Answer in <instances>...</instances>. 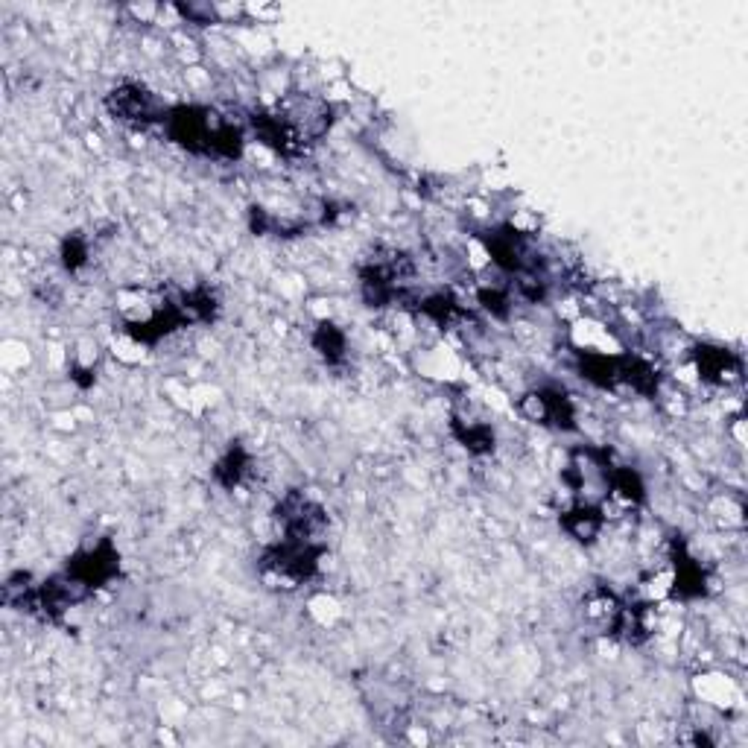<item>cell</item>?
Segmentation results:
<instances>
[{
  "instance_id": "cell-1",
  "label": "cell",
  "mask_w": 748,
  "mask_h": 748,
  "mask_svg": "<svg viewBox=\"0 0 748 748\" xmlns=\"http://www.w3.org/2000/svg\"><path fill=\"white\" fill-rule=\"evenodd\" d=\"M117 550H114L109 541H100L94 547H85L79 550L74 559L68 561V576L79 582L88 594H94V588L106 585L117 573Z\"/></svg>"
},
{
  "instance_id": "cell-5",
  "label": "cell",
  "mask_w": 748,
  "mask_h": 748,
  "mask_svg": "<svg viewBox=\"0 0 748 748\" xmlns=\"http://www.w3.org/2000/svg\"><path fill=\"white\" fill-rule=\"evenodd\" d=\"M249 474V456L240 448H231L225 453V459L217 465V480L223 483L225 488L240 486V480Z\"/></svg>"
},
{
  "instance_id": "cell-3",
  "label": "cell",
  "mask_w": 748,
  "mask_h": 748,
  "mask_svg": "<svg viewBox=\"0 0 748 748\" xmlns=\"http://www.w3.org/2000/svg\"><path fill=\"white\" fill-rule=\"evenodd\" d=\"M561 524H564V529H567L573 538H579V541H594L599 532H602L605 518H602V509H599L597 503L582 500V503H576L570 512H564Z\"/></svg>"
},
{
  "instance_id": "cell-4",
  "label": "cell",
  "mask_w": 748,
  "mask_h": 748,
  "mask_svg": "<svg viewBox=\"0 0 748 748\" xmlns=\"http://www.w3.org/2000/svg\"><path fill=\"white\" fill-rule=\"evenodd\" d=\"M696 366L705 380H728L737 372V360L725 351V348H699L696 351Z\"/></svg>"
},
{
  "instance_id": "cell-2",
  "label": "cell",
  "mask_w": 748,
  "mask_h": 748,
  "mask_svg": "<svg viewBox=\"0 0 748 748\" xmlns=\"http://www.w3.org/2000/svg\"><path fill=\"white\" fill-rule=\"evenodd\" d=\"M109 109L117 120L132 123V126H150L158 120H167V112L161 109V103L155 100L141 85H120L109 94Z\"/></svg>"
}]
</instances>
